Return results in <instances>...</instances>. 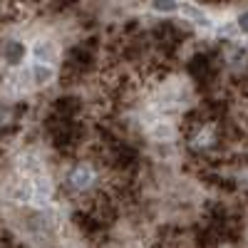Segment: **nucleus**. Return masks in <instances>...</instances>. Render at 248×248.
<instances>
[{
  "label": "nucleus",
  "mask_w": 248,
  "mask_h": 248,
  "mask_svg": "<svg viewBox=\"0 0 248 248\" xmlns=\"http://www.w3.org/2000/svg\"><path fill=\"white\" fill-rule=\"evenodd\" d=\"M55 77V67L50 65V62H35V65L30 67V82L35 87H45L50 85Z\"/></svg>",
  "instance_id": "2"
},
{
  "label": "nucleus",
  "mask_w": 248,
  "mask_h": 248,
  "mask_svg": "<svg viewBox=\"0 0 248 248\" xmlns=\"http://www.w3.org/2000/svg\"><path fill=\"white\" fill-rule=\"evenodd\" d=\"M25 45L23 43H17V40H13V43H5V47H3V60L8 62L10 67H15V65H20V62L25 60Z\"/></svg>",
  "instance_id": "3"
},
{
  "label": "nucleus",
  "mask_w": 248,
  "mask_h": 248,
  "mask_svg": "<svg viewBox=\"0 0 248 248\" xmlns=\"http://www.w3.org/2000/svg\"><path fill=\"white\" fill-rule=\"evenodd\" d=\"M184 15H186V17H191V20H196V23H199V25H203V28H211L209 15H203V10H199L196 5L184 3Z\"/></svg>",
  "instance_id": "4"
},
{
  "label": "nucleus",
  "mask_w": 248,
  "mask_h": 248,
  "mask_svg": "<svg viewBox=\"0 0 248 248\" xmlns=\"http://www.w3.org/2000/svg\"><path fill=\"white\" fill-rule=\"evenodd\" d=\"M10 122H13V109L5 107V105H0V127H8Z\"/></svg>",
  "instance_id": "6"
},
{
  "label": "nucleus",
  "mask_w": 248,
  "mask_h": 248,
  "mask_svg": "<svg viewBox=\"0 0 248 248\" xmlns=\"http://www.w3.org/2000/svg\"><path fill=\"white\" fill-rule=\"evenodd\" d=\"M236 30L243 32V35H248V10H243V13L238 15V20H236Z\"/></svg>",
  "instance_id": "7"
},
{
  "label": "nucleus",
  "mask_w": 248,
  "mask_h": 248,
  "mask_svg": "<svg viewBox=\"0 0 248 248\" xmlns=\"http://www.w3.org/2000/svg\"><path fill=\"white\" fill-rule=\"evenodd\" d=\"M176 5H179V0H154V8L156 10H164V13L176 10Z\"/></svg>",
  "instance_id": "5"
},
{
  "label": "nucleus",
  "mask_w": 248,
  "mask_h": 248,
  "mask_svg": "<svg viewBox=\"0 0 248 248\" xmlns=\"http://www.w3.org/2000/svg\"><path fill=\"white\" fill-rule=\"evenodd\" d=\"M97 181H99V171L94 169L92 161H77L65 174V186L75 196H99Z\"/></svg>",
  "instance_id": "1"
}]
</instances>
